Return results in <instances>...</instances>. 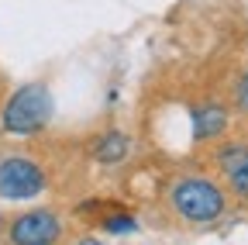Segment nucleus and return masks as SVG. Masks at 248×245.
<instances>
[{"mask_svg": "<svg viewBox=\"0 0 248 245\" xmlns=\"http://www.w3.org/2000/svg\"><path fill=\"white\" fill-rule=\"evenodd\" d=\"M169 207L186 225H214L228 211V194L217 180L203 173H183L169 183Z\"/></svg>", "mask_w": 248, "mask_h": 245, "instance_id": "nucleus-1", "label": "nucleus"}, {"mask_svg": "<svg viewBox=\"0 0 248 245\" xmlns=\"http://www.w3.org/2000/svg\"><path fill=\"white\" fill-rule=\"evenodd\" d=\"M52 117V97L42 83H24L21 90L7 97L4 104V114H0V131L4 135H14V138H31L45 131Z\"/></svg>", "mask_w": 248, "mask_h": 245, "instance_id": "nucleus-2", "label": "nucleus"}, {"mask_svg": "<svg viewBox=\"0 0 248 245\" xmlns=\"http://www.w3.org/2000/svg\"><path fill=\"white\" fill-rule=\"evenodd\" d=\"M62 235H66V221L52 207L21 211L7 225V245H55Z\"/></svg>", "mask_w": 248, "mask_h": 245, "instance_id": "nucleus-3", "label": "nucleus"}, {"mask_svg": "<svg viewBox=\"0 0 248 245\" xmlns=\"http://www.w3.org/2000/svg\"><path fill=\"white\" fill-rule=\"evenodd\" d=\"M48 187V173L42 163L28 156H7L0 163V197L4 200H31Z\"/></svg>", "mask_w": 248, "mask_h": 245, "instance_id": "nucleus-4", "label": "nucleus"}, {"mask_svg": "<svg viewBox=\"0 0 248 245\" xmlns=\"http://www.w3.org/2000/svg\"><path fill=\"white\" fill-rule=\"evenodd\" d=\"M214 163L228 180V190L248 200V142H224L214 152Z\"/></svg>", "mask_w": 248, "mask_h": 245, "instance_id": "nucleus-5", "label": "nucleus"}, {"mask_svg": "<svg viewBox=\"0 0 248 245\" xmlns=\"http://www.w3.org/2000/svg\"><path fill=\"white\" fill-rule=\"evenodd\" d=\"M228 131V111L217 104H200L193 111V135L197 142H214Z\"/></svg>", "mask_w": 248, "mask_h": 245, "instance_id": "nucleus-6", "label": "nucleus"}, {"mask_svg": "<svg viewBox=\"0 0 248 245\" xmlns=\"http://www.w3.org/2000/svg\"><path fill=\"white\" fill-rule=\"evenodd\" d=\"M90 152H93V159H97V163H104V166H117V163L128 159L131 142H128V135H124V131H104L97 142H93Z\"/></svg>", "mask_w": 248, "mask_h": 245, "instance_id": "nucleus-7", "label": "nucleus"}, {"mask_svg": "<svg viewBox=\"0 0 248 245\" xmlns=\"http://www.w3.org/2000/svg\"><path fill=\"white\" fill-rule=\"evenodd\" d=\"M135 218L131 214H124V211H114V214H107L104 218V231H114V235H128V231H135Z\"/></svg>", "mask_w": 248, "mask_h": 245, "instance_id": "nucleus-8", "label": "nucleus"}, {"mask_svg": "<svg viewBox=\"0 0 248 245\" xmlns=\"http://www.w3.org/2000/svg\"><path fill=\"white\" fill-rule=\"evenodd\" d=\"M234 104H238V111H245V114H248V73L238 80V90H234Z\"/></svg>", "mask_w": 248, "mask_h": 245, "instance_id": "nucleus-9", "label": "nucleus"}, {"mask_svg": "<svg viewBox=\"0 0 248 245\" xmlns=\"http://www.w3.org/2000/svg\"><path fill=\"white\" fill-rule=\"evenodd\" d=\"M79 245H97V242H79Z\"/></svg>", "mask_w": 248, "mask_h": 245, "instance_id": "nucleus-10", "label": "nucleus"}]
</instances>
